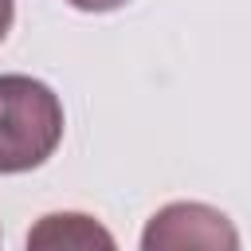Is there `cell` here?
I'll return each instance as SVG.
<instances>
[{"label": "cell", "mask_w": 251, "mask_h": 251, "mask_svg": "<svg viewBox=\"0 0 251 251\" xmlns=\"http://www.w3.org/2000/svg\"><path fill=\"white\" fill-rule=\"evenodd\" d=\"M141 251H239V231L212 204L173 200L149 216Z\"/></svg>", "instance_id": "2"}, {"label": "cell", "mask_w": 251, "mask_h": 251, "mask_svg": "<svg viewBox=\"0 0 251 251\" xmlns=\"http://www.w3.org/2000/svg\"><path fill=\"white\" fill-rule=\"evenodd\" d=\"M12 16H16V0H0V39H4L8 27H12Z\"/></svg>", "instance_id": "5"}, {"label": "cell", "mask_w": 251, "mask_h": 251, "mask_svg": "<svg viewBox=\"0 0 251 251\" xmlns=\"http://www.w3.org/2000/svg\"><path fill=\"white\" fill-rule=\"evenodd\" d=\"M27 251H118V243L86 212H47L31 224Z\"/></svg>", "instance_id": "3"}, {"label": "cell", "mask_w": 251, "mask_h": 251, "mask_svg": "<svg viewBox=\"0 0 251 251\" xmlns=\"http://www.w3.org/2000/svg\"><path fill=\"white\" fill-rule=\"evenodd\" d=\"M67 4L78 8V12H114V8H122L129 0H67Z\"/></svg>", "instance_id": "4"}, {"label": "cell", "mask_w": 251, "mask_h": 251, "mask_svg": "<svg viewBox=\"0 0 251 251\" xmlns=\"http://www.w3.org/2000/svg\"><path fill=\"white\" fill-rule=\"evenodd\" d=\"M63 141V102L31 75H0V173L39 169Z\"/></svg>", "instance_id": "1"}]
</instances>
